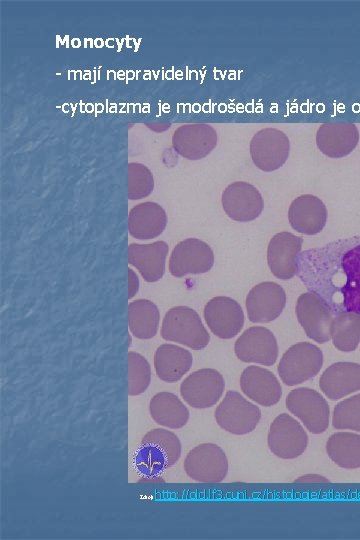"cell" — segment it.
I'll use <instances>...</instances> for the list:
<instances>
[{
	"mask_svg": "<svg viewBox=\"0 0 360 540\" xmlns=\"http://www.w3.org/2000/svg\"><path fill=\"white\" fill-rule=\"evenodd\" d=\"M289 152V138L277 128H263L257 131L250 141L251 159L257 168L265 172L282 167Z\"/></svg>",
	"mask_w": 360,
	"mask_h": 540,
	"instance_id": "52a82bcc",
	"label": "cell"
},
{
	"mask_svg": "<svg viewBox=\"0 0 360 540\" xmlns=\"http://www.w3.org/2000/svg\"><path fill=\"white\" fill-rule=\"evenodd\" d=\"M240 387L248 398L265 407L276 404L282 396V388L276 376L259 366L244 369Z\"/></svg>",
	"mask_w": 360,
	"mask_h": 540,
	"instance_id": "44dd1931",
	"label": "cell"
},
{
	"mask_svg": "<svg viewBox=\"0 0 360 540\" xmlns=\"http://www.w3.org/2000/svg\"><path fill=\"white\" fill-rule=\"evenodd\" d=\"M323 365V353L312 343L292 345L282 356L278 373L288 386L305 382L318 374Z\"/></svg>",
	"mask_w": 360,
	"mask_h": 540,
	"instance_id": "277c9868",
	"label": "cell"
},
{
	"mask_svg": "<svg viewBox=\"0 0 360 540\" xmlns=\"http://www.w3.org/2000/svg\"><path fill=\"white\" fill-rule=\"evenodd\" d=\"M225 388L223 376L215 369L204 368L194 371L180 385V394L193 408L204 409L214 406Z\"/></svg>",
	"mask_w": 360,
	"mask_h": 540,
	"instance_id": "9c48e42d",
	"label": "cell"
},
{
	"mask_svg": "<svg viewBox=\"0 0 360 540\" xmlns=\"http://www.w3.org/2000/svg\"><path fill=\"white\" fill-rule=\"evenodd\" d=\"M286 305L284 289L275 282H262L247 295L246 309L253 323H267L280 316Z\"/></svg>",
	"mask_w": 360,
	"mask_h": 540,
	"instance_id": "2e32d148",
	"label": "cell"
},
{
	"mask_svg": "<svg viewBox=\"0 0 360 540\" xmlns=\"http://www.w3.org/2000/svg\"><path fill=\"white\" fill-rule=\"evenodd\" d=\"M261 411L236 391H228L215 410L217 424L225 431L244 435L258 425Z\"/></svg>",
	"mask_w": 360,
	"mask_h": 540,
	"instance_id": "5b68a950",
	"label": "cell"
},
{
	"mask_svg": "<svg viewBox=\"0 0 360 540\" xmlns=\"http://www.w3.org/2000/svg\"><path fill=\"white\" fill-rule=\"evenodd\" d=\"M204 318L211 332L221 339L235 337L243 328L244 313L237 301L218 296L207 302Z\"/></svg>",
	"mask_w": 360,
	"mask_h": 540,
	"instance_id": "9a60e30c",
	"label": "cell"
},
{
	"mask_svg": "<svg viewBox=\"0 0 360 540\" xmlns=\"http://www.w3.org/2000/svg\"><path fill=\"white\" fill-rule=\"evenodd\" d=\"M296 315L310 339L320 344L331 339L334 314L316 294L308 292L298 297Z\"/></svg>",
	"mask_w": 360,
	"mask_h": 540,
	"instance_id": "7c38bea8",
	"label": "cell"
},
{
	"mask_svg": "<svg viewBox=\"0 0 360 540\" xmlns=\"http://www.w3.org/2000/svg\"><path fill=\"white\" fill-rule=\"evenodd\" d=\"M308 437L302 425L286 413L278 415L270 425L268 446L282 459H294L307 447Z\"/></svg>",
	"mask_w": 360,
	"mask_h": 540,
	"instance_id": "30bf717a",
	"label": "cell"
},
{
	"mask_svg": "<svg viewBox=\"0 0 360 540\" xmlns=\"http://www.w3.org/2000/svg\"><path fill=\"white\" fill-rule=\"evenodd\" d=\"M336 429L360 432V393L339 402L332 415Z\"/></svg>",
	"mask_w": 360,
	"mask_h": 540,
	"instance_id": "4dcf8cb0",
	"label": "cell"
},
{
	"mask_svg": "<svg viewBox=\"0 0 360 540\" xmlns=\"http://www.w3.org/2000/svg\"><path fill=\"white\" fill-rule=\"evenodd\" d=\"M161 336L167 340L185 345L194 350L205 348L210 335L198 313L187 306H176L165 314Z\"/></svg>",
	"mask_w": 360,
	"mask_h": 540,
	"instance_id": "3957f363",
	"label": "cell"
},
{
	"mask_svg": "<svg viewBox=\"0 0 360 540\" xmlns=\"http://www.w3.org/2000/svg\"><path fill=\"white\" fill-rule=\"evenodd\" d=\"M192 363V354L174 344L160 345L154 355L156 374L168 383L180 380L190 370Z\"/></svg>",
	"mask_w": 360,
	"mask_h": 540,
	"instance_id": "d4e9b609",
	"label": "cell"
},
{
	"mask_svg": "<svg viewBox=\"0 0 360 540\" xmlns=\"http://www.w3.org/2000/svg\"><path fill=\"white\" fill-rule=\"evenodd\" d=\"M149 411L153 420L171 429L182 428L189 419V411L184 403L173 393L159 392L149 403Z\"/></svg>",
	"mask_w": 360,
	"mask_h": 540,
	"instance_id": "484cf974",
	"label": "cell"
},
{
	"mask_svg": "<svg viewBox=\"0 0 360 540\" xmlns=\"http://www.w3.org/2000/svg\"><path fill=\"white\" fill-rule=\"evenodd\" d=\"M214 264L211 247L197 238H187L173 249L169 260V271L177 278L188 274L208 272Z\"/></svg>",
	"mask_w": 360,
	"mask_h": 540,
	"instance_id": "8fae6325",
	"label": "cell"
},
{
	"mask_svg": "<svg viewBox=\"0 0 360 540\" xmlns=\"http://www.w3.org/2000/svg\"><path fill=\"white\" fill-rule=\"evenodd\" d=\"M331 339L338 350L354 351L360 343V314L343 312L334 315Z\"/></svg>",
	"mask_w": 360,
	"mask_h": 540,
	"instance_id": "f1b7e54d",
	"label": "cell"
},
{
	"mask_svg": "<svg viewBox=\"0 0 360 540\" xmlns=\"http://www.w3.org/2000/svg\"><path fill=\"white\" fill-rule=\"evenodd\" d=\"M291 227L305 235L320 233L327 222V209L322 200L311 194L295 198L288 210Z\"/></svg>",
	"mask_w": 360,
	"mask_h": 540,
	"instance_id": "d6986e66",
	"label": "cell"
},
{
	"mask_svg": "<svg viewBox=\"0 0 360 540\" xmlns=\"http://www.w3.org/2000/svg\"><path fill=\"white\" fill-rule=\"evenodd\" d=\"M302 243V237L290 232H280L271 238L267 249V261L275 277L288 280L297 274L296 260Z\"/></svg>",
	"mask_w": 360,
	"mask_h": 540,
	"instance_id": "ac0fdd59",
	"label": "cell"
},
{
	"mask_svg": "<svg viewBox=\"0 0 360 540\" xmlns=\"http://www.w3.org/2000/svg\"><path fill=\"white\" fill-rule=\"evenodd\" d=\"M221 201L227 216L238 222L255 220L264 208V201L258 189L244 181L228 185L222 193Z\"/></svg>",
	"mask_w": 360,
	"mask_h": 540,
	"instance_id": "4fadbf2b",
	"label": "cell"
},
{
	"mask_svg": "<svg viewBox=\"0 0 360 540\" xmlns=\"http://www.w3.org/2000/svg\"><path fill=\"white\" fill-rule=\"evenodd\" d=\"M286 407L313 434L323 433L329 426V405L313 389L301 387L292 390L286 397Z\"/></svg>",
	"mask_w": 360,
	"mask_h": 540,
	"instance_id": "8992f818",
	"label": "cell"
},
{
	"mask_svg": "<svg viewBox=\"0 0 360 540\" xmlns=\"http://www.w3.org/2000/svg\"><path fill=\"white\" fill-rule=\"evenodd\" d=\"M326 451L330 459L344 469L360 468V434L337 432L332 434Z\"/></svg>",
	"mask_w": 360,
	"mask_h": 540,
	"instance_id": "83f0119b",
	"label": "cell"
},
{
	"mask_svg": "<svg viewBox=\"0 0 360 540\" xmlns=\"http://www.w3.org/2000/svg\"><path fill=\"white\" fill-rule=\"evenodd\" d=\"M154 187L151 171L143 164H128V197L137 200L148 196Z\"/></svg>",
	"mask_w": 360,
	"mask_h": 540,
	"instance_id": "1f68e13d",
	"label": "cell"
},
{
	"mask_svg": "<svg viewBox=\"0 0 360 540\" xmlns=\"http://www.w3.org/2000/svg\"><path fill=\"white\" fill-rule=\"evenodd\" d=\"M160 313L148 299H137L128 305V324L131 333L139 339H150L158 331Z\"/></svg>",
	"mask_w": 360,
	"mask_h": 540,
	"instance_id": "4316f807",
	"label": "cell"
},
{
	"mask_svg": "<svg viewBox=\"0 0 360 540\" xmlns=\"http://www.w3.org/2000/svg\"><path fill=\"white\" fill-rule=\"evenodd\" d=\"M151 381V368L147 359L141 354L128 353V394L136 396L144 393Z\"/></svg>",
	"mask_w": 360,
	"mask_h": 540,
	"instance_id": "f546056e",
	"label": "cell"
},
{
	"mask_svg": "<svg viewBox=\"0 0 360 540\" xmlns=\"http://www.w3.org/2000/svg\"><path fill=\"white\" fill-rule=\"evenodd\" d=\"M359 142V131L353 123H325L316 132L317 148L330 158L349 155Z\"/></svg>",
	"mask_w": 360,
	"mask_h": 540,
	"instance_id": "ffe728a7",
	"label": "cell"
},
{
	"mask_svg": "<svg viewBox=\"0 0 360 540\" xmlns=\"http://www.w3.org/2000/svg\"><path fill=\"white\" fill-rule=\"evenodd\" d=\"M139 289V279L137 274L132 270L128 269V298L131 299L138 292Z\"/></svg>",
	"mask_w": 360,
	"mask_h": 540,
	"instance_id": "d6a6232c",
	"label": "cell"
},
{
	"mask_svg": "<svg viewBox=\"0 0 360 540\" xmlns=\"http://www.w3.org/2000/svg\"><path fill=\"white\" fill-rule=\"evenodd\" d=\"M296 261L302 283L334 315L360 314V235L304 250Z\"/></svg>",
	"mask_w": 360,
	"mask_h": 540,
	"instance_id": "6da1fadb",
	"label": "cell"
},
{
	"mask_svg": "<svg viewBox=\"0 0 360 540\" xmlns=\"http://www.w3.org/2000/svg\"><path fill=\"white\" fill-rule=\"evenodd\" d=\"M235 354L243 362L273 365L278 357V344L274 334L261 326L250 327L236 340Z\"/></svg>",
	"mask_w": 360,
	"mask_h": 540,
	"instance_id": "5bb4252c",
	"label": "cell"
},
{
	"mask_svg": "<svg viewBox=\"0 0 360 540\" xmlns=\"http://www.w3.org/2000/svg\"><path fill=\"white\" fill-rule=\"evenodd\" d=\"M168 251L169 246L164 241L132 243L128 247V262L140 272L145 281L156 282L164 275Z\"/></svg>",
	"mask_w": 360,
	"mask_h": 540,
	"instance_id": "7402d4cb",
	"label": "cell"
},
{
	"mask_svg": "<svg viewBox=\"0 0 360 540\" xmlns=\"http://www.w3.org/2000/svg\"><path fill=\"white\" fill-rule=\"evenodd\" d=\"M172 145L182 157L199 160L210 154L216 147L217 132L208 124H185L174 131Z\"/></svg>",
	"mask_w": 360,
	"mask_h": 540,
	"instance_id": "e0dca14e",
	"label": "cell"
},
{
	"mask_svg": "<svg viewBox=\"0 0 360 540\" xmlns=\"http://www.w3.org/2000/svg\"><path fill=\"white\" fill-rule=\"evenodd\" d=\"M167 225L165 210L155 202H143L133 207L128 216L131 236L147 240L158 237Z\"/></svg>",
	"mask_w": 360,
	"mask_h": 540,
	"instance_id": "cb8c5ba5",
	"label": "cell"
},
{
	"mask_svg": "<svg viewBox=\"0 0 360 540\" xmlns=\"http://www.w3.org/2000/svg\"><path fill=\"white\" fill-rule=\"evenodd\" d=\"M319 386L331 400H338L360 390V364L336 362L330 365L321 375Z\"/></svg>",
	"mask_w": 360,
	"mask_h": 540,
	"instance_id": "603a6c76",
	"label": "cell"
},
{
	"mask_svg": "<svg viewBox=\"0 0 360 540\" xmlns=\"http://www.w3.org/2000/svg\"><path fill=\"white\" fill-rule=\"evenodd\" d=\"M186 474L203 483H218L228 472V460L221 447L203 443L190 450L184 461Z\"/></svg>",
	"mask_w": 360,
	"mask_h": 540,
	"instance_id": "ba28073f",
	"label": "cell"
},
{
	"mask_svg": "<svg viewBox=\"0 0 360 540\" xmlns=\"http://www.w3.org/2000/svg\"><path fill=\"white\" fill-rule=\"evenodd\" d=\"M295 482L298 483H327L329 480L318 474H306L298 477Z\"/></svg>",
	"mask_w": 360,
	"mask_h": 540,
	"instance_id": "836d02e7",
	"label": "cell"
},
{
	"mask_svg": "<svg viewBox=\"0 0 360 540\" xmlns=\"http://www.w3.org/2000/svg\"><path fill=\"white\" fill-rule=\"evenodd\" d=\"M181 456V443L173 432L156 428L147 432L136 452L135 465L145 476L155 477L174 465Z\"/></svg>",
	"mask_w": 360,
	"mask_h": 540,
	"instance_id": "7a4b0ae2",
	"label": "cell"
}]
</instances>
